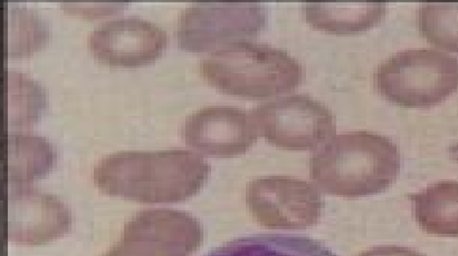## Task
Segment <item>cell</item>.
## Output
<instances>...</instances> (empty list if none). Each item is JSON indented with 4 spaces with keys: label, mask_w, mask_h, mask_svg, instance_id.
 <instances>
[{
    "label": "cell",
    "mask_w": 458,
    "mask_h": 256,
    "mask_svg": "<svg viewBox=\"0 0 458 256\" xmlns=\"http://www.w3.org/2000/svg\"><path fill=\"white\" fill-rule=\"evenodd\" d=\"M209 174V164L195 152L123 151L98 161L93 182L107 195L145 204L174 203L195 195Z\"/></svg>",
    "instance_id": "1"
},
{
    "label": "cell",
    "mask_w": 458,
    "mask_h": 256,
    "mask_svg": "<svg viewBox=\"0 0 458 256\" xmlns=\"http://www.w3.org/2000/svg\"><path fill=\"white\" fill-rule=\"evenodd\" d=\"M401 169V152L392 139L354 130L336 135L314 153L310 178L327 194L362 197L387 190Z\"/></svg>",
    "instance_id": "2"
},
{
    "label": "cell",
    "mask_w": 458,
    "mask_h": 256,
    "mask_svg": "<svg viewBox=\"0 0 458 256\" xmlns=\"http://www.w3.org/2000/svg\"><path fill=\"white\" fill-rule=\"evenodd\" d=\"M200 74L229 95L265 98L293 91L303 67L283 49L250 40L225 45L201 60Z\"/></svg>",
    "instance_id": "3"
},
{
    "label": "cell",
    "mask_w": 458,
    "mask_h": 256,
    "mask_svg": "<svg viewBox=\"0 0 458 256\" xmlns=\"http://www.w3.org/2000/svg\"><path fill=\"white\" fill-rule=\"evenodd\" d=\"M375 85L394 104L437 105L458 89V58L437 49H406L377 67Z\"/></svg>",
    "instance_id": "4"
},
{
    "label": "cell",
    "mask_w": 458,
    "mask_h": 256,
    "mask_svg": "<svg viewBox=\"0 0 458 256\" xmlns=\"http://www.w3.org/2000/svg\"><path fill=\"white\" fill-rule=\"evenodd\" d=\"M267 20V9L259 3L196 2L179 13L176 39L187 51H210L254 37Z\"/></svg>",
    "instance_id": "5"
},
{
    "label": "cell",
    "mask_w": 458,
    "mask_h": 256,
    "mask_svg": "<svg viewBox=\"0 0 458 256\" xmlns=\"http://www.w3.org/2000/svg\"><path fill=\"white\" fill-rule=\"evenodd\" d=\"M259 132L285 150H314L335 136L336 122L329 107L309 95H290L263 103L251 111Z\"/></svg>",
    "instance_id": "6"
},
{
    "label": "cell",
    "mask_w": 458,
    "mask_h": 256,
    "mask_svg": "<svg viewBox=\"0 0 458 256\" xmlns=\"http://www.w3.org/2000/svg\"><path fill=\"white\" fill-rule=\"evenodd\" d=\"M245 201L260 226L283 230L316 226L325 210V200L313 184L283 175L247 184Z\"/></svg>",
    "instance_id": "7"
},
{
    "label": "cell",
    "mask_w": 458,
    "mask_h": 256,
    "mask_svg": "<svg viewBox=\"0 0 458 256\" xmlns=\"http://www.w3.org/2000/svg\"><path fill=\"white\" fill-rule=\"evenodd\" d=\"M203 241V228L191 214L148 210L130 219L121 239L103 256H191Z\"/></svg>",
    "instance_id": "8"
},
{
    "label": "cell",
    "mask_w": 458,
    "mask_h": 256,
    "mask_svg": "<svg viewBox=\"0 0 458 256\" xmlns=\"http://www.w3.org/2000/svg\"><path fill=\"white\" fill-rule=\"evenodd\" d=\"M167 33L145 18L130 16L103 22L89 33L88 46L105 64L137 67L155 61L167 45Z\"/></svg>",
    "instance_id": "9"
},
{
    "label": "cell",
    "mask_w": 458,
    "mask_h": 256,
    "mask_svg": "<svg viewBox=\"0 0 458 256\" xmlns=\"http://www.w3.org/2000/svg\"><path fill=\"white\" fill-rule=\"evenodd\" d=\"M4 235L12 244L43 245L72 227V214L58 197L30 187H13L7 194Z\"/></svg>",
    "instance_id": "10"
},
{
    "label": "cell",
    "mask_w": 458,
    "mask_h": 256,
    "mask_svg": "<svg viewBox=\"0 0 458 256\" xmlns=\"http://www.w3.org/2000/svg\"><path fill=\"white\" fill-rule=\"evenodd\" d=\"M187 145L208 155L242 154L258 141L253 115L229 105L204 106L188 116L182 129Z\"/></svg>",
    "instance_id": "11"
},
{
    "label": "cell",
    "mask_w": 458,
    "mask_h": 256,
    "mask_svg": "<svg viewBox=\"0 0 458 256\" xmlns=\"http://www.w3.org/2000/svg\"><path fill=\"white\" fill-rule=\"evenodd\" d=\"M305 21L313 29L336 35L360 33L384 20L387 4L383 3H308Z\"/></svg>",
    "instance_id": "12"
},
{
    "label": "cell",
    "mask_w": 458,
    "mask_h": 256,
    "mask_svg": "<svg viewBox=\"0 0 458 256\" xmlns=\"http://www.w3.org/2000/svg\"><path fill=\"white\" fill-rule=\"evenodd\" d=\"M6 182L22 187L45 177L56 154L47 138L31 134H9L6 138Z\"/></svg>",
    "instance_id": "13"
},
{
    "label": "cell",
    "mask_w": 458,
    "mask_h": 256,
    "mask_svg": "<svg viewBox=\"0 0 458 256\" xmlns=\"http://www.w3.org/2000/svg\"><path fill=\"white\" fill-rule=\"evenodd\" d=\"M419 226L432 235L458 237V182L442 181L411 195Z\"/></svg>",
    "instance_id": "14"
},
{
    "label": "cell",
    "mask_w": 458,
    "mask_h": 256,
    "mask_svg": "<svg viewBox=\"0 0 458 256\" xmlns=\"http://www.w3.org/2000/svg\"><path fill=\"white\" fill-rule=\"evenodd\" d=\"M208 256H338L322 242L286 235H259L227 242Z\"/></svg>",
    "instance_id": "15"
},
{
    "label": "cell",
    "mask_w": 458,
    "mask_h": 256,
    "mask_svg": "<svg viewBox=\"0 0 458 256\" xmlns=\"http://www.w3.org/2000/svg\"><path fill=\"white\" fill-rule=\"evenodd\" d=\"M47 107V93L38 82L13 70H4V122L8 128L29 127Z\"/></svg>",
    "instance_id": "16"
},
{
    "label": "cell",
    "mask_w": 458,
    "mask_h": 256,
    "mask_svg": "<svg viewBox=\"0 0 458 256\" xmlns=\"http://www.w3.org/2000/svg\"><path fill=\"white\" fill-rule=\"evenodd\" d=\"M47 21L21 4L7 2L4 8V54L22 57L38 51L48 39Z\"/></svg>",
    "instance_id": "17"
},
{
    "label": "cell",
    "mask_w": 458,
    "mask_h": 256,
    "mask_svg": "<svg viewBox=\"0 0 458 256\" xmlns=\"http://www.w3.org/2000/svg\"><path fill=\"white\" fill-rule=\"evenodd\" d=\"M416 21L421 34L435 46L458 53V3L423 4Z\"/></svg>",
    "instance_id": "18"
},
{
    "label": "cell",
    "mask_w": 458,
    "mask_h": 256,
    "mask_svg": "<svg viewBox=\"0 0 458 256\" xmlns=\"http://www.w3.org/2000/svg\"><path fill=\"white\" fill-rule=\"evenodd\" d=\"M359 256H426L417 251L398 245H380L365 251Z\"/></svg>",
    "instance_id": "19"
}]
</instances>
